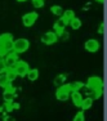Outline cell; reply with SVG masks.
Instances as JSON below:
<instances>
[{
	"mask_svg": "<svg viewBox=\"0 0 107 121\" xmlns=\"http://www.w3.org/2000/svg\"><path fill=\"white\" fill-rule=\"evenodd\" d=\"M97 1H98V3H103V0H97Z\"/></svg>",
	"mask_w": 107,
	"mask_h": 121,
	"instance_id": "30",
	"label": "cell"
},
{
	"mask_svg": "<svg viewBox=\"0 0 107 121\" xmlns=\"http://www.w3.org/2000/svg\"><path fill=\"white\" fill-rule=\"evenodd\" d=\"M18 3H25V1H27V0H17Z\"/></svg>",
	"mask_w": 107,
	"mask_h": 121,
	"instance_id": "29",
	"label": "cell"
},
{
	"mask_svg": "<svg viewBox=\"0 0 107 121\" xmlns=\"http://www.w3.org/2000/svg\"><path fill=\"white\" fill-rule=\"evenodd\" d=\"M3 59H4V63H5V67H7V68H13L14 65L19 60L18 54H17L16 52H13V50L12 52H8V53L3 57Z\"/></svg>",
	"mask_w": 107,
	"mask_h": 121,
	"instance_id": "5",
	"label": "cell"
},
{
	"mask_svg": "<svg viewBox=\"0 0 107 121\" xmlns=\"http://www.w3.org/2000/svg\"><path fill=\"white\" fill-rule=\"evenodd\" d=\"M28 48H30V41L25 37L13 40V52H16L17 54H22L25 52H27Z\"/></svg>",
	"mask_w": 107,
	"mask_h": 121,
	"instance_id": "1",
	"label": "cell"
},
{
	"mask_svg": "<svg viewBox=\"0 0 107 121\" xmlns=\"http://www.w3.org/2000/svg\"><path fill=\"white\" fill-rule=\"evenodd\" d=\"M0 68H4V70L7 68V67H5V63H4V59H3V58H0Z\"/></svg>",
	"mask_w": 107,
	"mask_h": 121,
	"instance_id": "27",
	"label": "cell"
},
{
	"mask_svg": "<svg viewBox=\"0 0 107 121\" xmlns=\"http://www.w3.org/2000/svg\"><path fill=\"white\" fill-rule=\"evenodd\" d=\"M5 75H7V77H8V80H9L10 82H13L14 80L17 79V73H16V71L13 70V68H5Z\"/></svg>",
	"mask_w": 107,
	"mask_h": 121,
	"instance_id": "15",
	"label": "cell"
},
{
	"mask_svg": "<svg viewBox=\"0 0 107 121\" xmlns=\"http://www.w3.org/2000/svg\"><path fill=\"white\" fill-rule=\"evenodd\" d=\"M70 88H68V84H62L59 85L58 88H57L56 90V98L61 102H65V100H67L68 98H70Z\"/></svg>",
	"mask_w": 107,
	"mask_h": 121,
	"instance_id": "3",
	"label": "cell"
},
{
	"mask_svg": "<svg viewBox=\"0 0 107 121\" xmlns=\"http://www.w3.org/2000/svg\"><path fill=\"white\" fill-rule=\"evenodd\" d=\"M26 77H27L30 81H35V80L39 79V70H37V68H30L27 75H26Z\"/></svg>",
	"mask_w": 107,
	"mask_h": 121,
	"instance_id": "12",
	"label": "cell"
},
{
	"mask_svg": "<svg viewBox=\"0 0 107 121\" xmlns=\"http://www.w3.org/2000/svg\"><path fill=\"white\" fill-rule=\"evenodd\" d=\"M14 97H16V93H8V91H4V93H3V99H4V102H13Z\"/></svg>",
	"mask_w": 107,
	"mask_h": 121,
	"instance_id": "19",
	"label": "cell"
},
{
	"mask_svg": "<svg viewBox=\"0 0 107 121\" xmlns=\"http://www.w3.org/2000/svg\"><path fill=\"white\" fill-rule=\"evenodd\" d=\"M84 86H85V84L81 81H74V82H70L68 84V88H70L71 91H79L80 89H83Z\"/></svg>",
	"mask_w": 107,
	"mask_h": 121,
	"instance_id": "13",
	"label": "cell"
},
{
	"mask_svg": "<svg viewBox=\"0 0 107 121\" xmlns=\"http://www.w3.org/2000/svg\"><path fill=\"white\" fill-rule=\"evenodd\" d=\"M3 47H4V50L7 52H12L13 50V40H9V41H5L3 43Z\"/></svg>",
	"mask_w": 107,
	"mask_h": 121,
	"instance_id": "21",
	"label": "cell"
},
{
	"mask_svg": "<svg viewBox=\"0 0 107 121\" xmlns=\"http://www.w3.org/2000/svg\"><path fill=\"white\" fill-rule=\"evenodd\" d=\"M66 77H67V76H66V75H59V76L57 77L56 80H54V84H56V85H58V86H59V85H62L63 82H65Z\"/></svg>",
	"mask_w": 107,
	"mask_h": 121,
	"instance_id": "23",
	"label": "cell"
},
{
	"mask_svg": "<svg viewBox=\"0 0 107 121\" xmlns=\"http://www.w3.org/2000/svg\"><path fill=\"white\" fill-rule=\"evenodd\" d=\"M62 17L63 18H66L68 22L71 21L72 18L75 17V13H74V10H71V9H67V10H63V13H62Z\"/></svg>",
	"mask_w": 107,
	"mask_h": 121,
	"instance_id": "18",
	"label": "cell"
},
{
	"mask_svg": "<svg viewBox=\"0 0 107 121\" xmlns=\"http://www.w3.org/2000/svg\"><path fill=\"white\" fill-rule=\"evenodd\" d=\"M7 54V52L4 50V47H3V43L0 41V58H3V57Z\"/></svg>",
	"mask_w": 107,
	"mask_h": 121,
	"instance_id": "26",
	"label": "cell"
},
{
	"mask_svg": "<svg viewBox=\"0 0 107 121\" xmlns=\"http://www.w3.org/2000/svg\"><path fill=\"white\" fill-rule=\"evenodd\" d=\"M9 40H13V35H12V34L5 32V34H1V35H0V41H1V43L9 41Z\"/></svg>",
	"mask_w": 107,
	"mask_h": 121,
	"instance_id": "20",
	"label": "cell"
},
{
	"mask_svg": "<svg viewBox=\"0 0 107 121\" xmlns=\"http://www.w3.org/2000/svg\"><path fill=\"white\" fill-rule=\"evenodd\" d=\"M57 36H58V39L63 40V41H66V40H67L68 37H70V35H68V32H67V31H65V30H63L62 32H59Z\"/></svg>",
	"mask_w": 107,
	"mask_h": 121,
	"instance_id": "24",
	"label": "cell"
},
{
	"mask_svg": "<svg viewBox=\"0 0 107 121\" xmlns=\"http://www.w3.org/2000/svg\"><path fill=\"white\" fill-rule=\"evenodd\" d=\"M37 18H39V14L36 12H28V13L23 14V17H22V23H23L25 27H32L35 25V22L37 21Z\"/></svg>",
	"mask_w": 107,
	"mask_h": 121,
	"instance_id": "6",
	"label": "cell"
},
{
	"mask_svg": "<svg viewBox=\"0 0 107 121\" xmlns=\"http://www.w3.org/2000/svg\"><path fill=\"white\" fill-rule=\"evenodd\" d=\"M32 1V5L35 8H43L44 7V0H31Z\"/></svg>",
	"mask_w": 107,
	"mask_h": 121,
	"instance_id": "25",
	"label": "cell"
},
{
	"mask_svg": "<svg viewBox=\"0 0 107 121\" xmlns=\"http://www.w3.org/2000/svg\"><path fill=\"white\" fill-rule=\"evenodd\" d=\"M50 13L54 14V16H58L61 17L63 13V8L61 7V5H52L50 7Z\"/></svg>",
	"mask_w": 107,
	"mask_h": 121,
	"instance_id": "16",
	"label": "cell"
},
{
	"mask_svg": "<svg viewBox=\"0 0 107 121\" xmlns=\"http://www.w3.org/2000/svg\"><path fill=\"white\" fill-rule=\"evenodd\" d=\"M94 103V99L92 97H86V98H83L81 100V104H80V108L83 109V111H86V109H89L93 106Z\"/></svg>",
	"mask_w": 107,
	"mask_h": 121,
	"instance_id": "11",
	"label": "cell"
},
{
	"mask_svg": "<svg viewBox=\"0 0 107 121\" xmlns=\"http://www.w3.org/2000/svg\"><path fill=\"white\" fill-rule=\"evenodd\" d=\"M98 34H103V23H101L98 27Z\"/></svg>",
	"mask_w": 107,
	"mask_h": 121,
	"instance_id": "28",
	"label": "cell"
},
{
	"mask_svg": "<svg viewBox=\"0 0 107 121\" xmlns=\"http://www.w3.org/2000/svg\"><path fill=\"white\" fill-rule=\"evenodd\" d=\"M10 84V81L8 80V77H7V75H5V71L4 72H1L0 73V88H3L4 89L7 85H9Z\"/></svg>",
	"mask_w": 107,
	"mask_h": 121,
	"instance_id": "17",
	"label": "cell"
},
{
	"mask_svg": "<svg viewBox=\"0 0 107 121\" xmlns=\"http://www.w3.org/2000/svg\"><path fill=\"white\" fill-rule=\"evenodd\" d=\"M84 48H85V50L89 52V53H97L101 48V44H99V41L95 40V39H89L85 41Z\"/></svg>",
	"mask_w": 107,
	"mask_h": 121,
	"instance_id": "7",
	"label": "cell"
},
{
	"mask_svg": "<svg viewBox=\"0 0 107 121\" xmlns=\"http://www.w3.org/2000/svg\"><path fill=\"white\" fill-rule=\"evenodd\" d=\"M72 121H85V116H84V111H79L76 112V115L74 116Z\"/></svg>",
	"mask_w": 107,
	"mask_h": 121,
	"instance_id": "22",
	"label": "cell"
},
{
	"mask_svg": "<svg viewBox=\"0 0 107 121\" xmlns=\"http://www.w3.org/2000/svg\"><path fill=\"white\" fill-rule=\"evenodd\" d=\"M67 25H68V21H67L66 18H63L62 16H61L56 21V23H54V26H53V27H54V32H56L57 35H58L59 32H62V31L65 30V28H66V26H67Z\"/></svg>",
	"mask_w": 107,
	"mask_h": 121,
	"instance_id": "9",
	"label": "cell"
},
{
	"mask_svg": "<svg viewBox=\"0 0 107 121\" xmlns=\"http://www.w3.org/2000/svg\"><path fill=\"white\" fill-rule=\"evenodd\" d=\"M41 41L45 45H52V44L58 41V36H57V34L54 31H48V32H45L41 36Z\"/></svg>",
	"mask_w": 107,
	"mask_h": 121,
	"instance_id": "8",
	"label": "cell"
},
{
	"mask_svg": "<svg viewBox=\"0 0 107 121\" xmlns=\"http://www.w3.org/2000/svg\"><path fill=\"white\" fill-rule=\"evenodd\" d=\"M86 89H89V90L93 93L95 90H101V89L103 88V80L101 79L99 76H90L88 80H86Z\"/></svg>",
	"mask_w": 107,
	"mask_h": 121,
	"instance_id": "2",
	"label": "cell"
},
{
	"mask_svg": "<svg viewBox=\"0 0 107 121\" xmlns=\"http://www.w3.org/2000/svg\"><path fill=\"white\" fill-rule=\"evenodd\" d=\"M70 98H71V100H72V103H74L75 107H80L81 100H83V95L79 93V91H71Z\"/></svg>",
	"mask_w": 107,
	"mask_h": 121,
	"instance_id": "10",
	"label": "cell"
},
{
	"mask_svg": "<svg viewBox=\"0 0 107 121\" xmlns=\"http://www.w3.org/2000/svg\"><path fill=\"white\" fill-rule=\"evenodd\" d=\"M68 25L71 26L72 30H79V28L81 27V21H80V18H77V17L75 16L74 18H72L71 21L68 22Z\"/></svg>",
	"mask_w": 107,
	"mask_h": 121,
	"instance_id": "14",
	"label": "cell"
},
{
	"mask_svg": "<svg viewBox=\"0 0 107 121\" xmlns=\"http://www.w3.org/2000/svg\"><path fill=\"white\" fill-rule=\"evenodd\" d=\"M13 70L16 71L17 76L19 77H26V75H27L28 70H30V67H28V63L25 62V60H18V62L14 65Z\"/></svg>",
	"mask_w": 107,
	"mask_h": 121,
	"instance_id": "4",
	"label": "cell"
}]
</instances>
